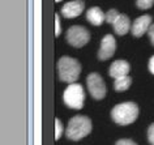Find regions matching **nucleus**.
<instances>
[{
	"label": "nucleus",
	"instance_id": "nucleus-10",
	"mask_svg": "<svg viewBox=\"0 0 154 145\" xmlns=\"http://www.w3.org/2000/svg\"><path fill=\"white\" fill-rule=\"evenodd\" d=\"M129 69H131V66L128 62H125V60H115L110 66L109 75L114 79L124 77V76H128Z\"/></svg>",
	"mask_w": 154,
	"mask_h": 145
},
{
	"label": "nucleus",
	"instance_id": "nucleus-11",
	"mask_svg": "<svg viewBox=\"0 0 154 145\" xmlns=\"http://www.w3.org/2000/svg\"><path fill=\"white\" fill-rule=\"evenodd\" d=\"M111 25H112L114 32L116 33L118 35H124V34L128 33L129 30H131V28H132L128 16H125V14H123V13L119 14L118 18Z\"/></svg>",
	"mask_w": 154,
	"mask_h": 145
},
{
	"label": "nucleus",
	"instance_id": "nucleus-6",
	"mask_svg": "<svg viewBox=\"0 0 154 145\" xmlns=\"http://www.w3.org/2000/svg\"><path fill=\"white\" fill-rule=\"evenodd\" d=\"M86 85H88V90H89L90 95L94 100H102L106 95V85L103 79L101 77V75L95 73H90L86 79Z\"/></svg>",
	"mask_w": 154,
	"mask_h": 145
},
{
	"label": "nucleus",
	"instance_id": "nucleus-22",
	"mask_svg": "<svg viewBox=\"0 0 154 145\" xmlns=\"http://www.w3.org/2000/svg\"><path fill=\"white\" fill-rule=\"evenodd\" d=\"M56 2H60V0H56Z\"/></svg>",
	"mask_w": 154,
	"mask_h": 145
},
{
	"label": "nucleus",
	"instance_id": "nucleus-5",
	"mask_svg": "<svg viewBox=\"0 0 154 145\" xmlns=\"http://www.w3.org/2000/svg\"><path fill=\"white\" fill-rule=\"evenodd\" d=\"M65 38H67L68 43L73 47H82L90 41V33L84 26L73 25L68 29Z\"/></svg>",
	"mask_w": 154,
	"mask_h": 145
},
{
	"label": "nucleus",
	"instance_id": "nucleus-18",
	"mask_svg": "<svg viewBox=\"0 0 154 145\" xmlns=\"http://www.w3.org/2000/svg\"><path fill=\"white\" fill-rule=\"evenodd\" d=\"M61 33V29H60V18H59V14H55V35L59 37Z\"/></svg>",
	"mask_w": 154,
	"mask_h": 145
},
{
	"label": "nucleus",
	"instance_id": "nucleus-20",
	"mask_svg": "<svg viewBox=\"0 0 154 145\" xmlns=\"http://www.w3.org/2000/svg\"><path fill=\"white\" fill-rule=\"evenodd\" d=\"M148 35H149V38H150V41H152V45L154 46V24H152V26L149 28Z\"/></svg>",
	"mask_w": 154,
	"mask_h": 145
},
{
	"label": "nucleus",
	"instance_id": "nucleus-3",
	"mask_svg": "<svg viewBox=\"0 0 154 145\" xmlns=\"http://www.w3.org/2000/svg\"><path fill=\"white\" fill-rule=\"evenodd\" d=\"M80 72H81V64L76 59L63 56L57 62V73L61 81L69 84L76 82L80 77Z\"/></svg>",
	"mask_w": 154,
	"mask_h": 145
},
{
	"label": "nucleus",
	"instance_id": "nucleus-14",
	"mask_svg": "<svg viewBox=\"0 0 154 145\" xmlns=\"http://www.w3.org/2000/svg\"><path fill=\"white\" fill-rule=\"evenodd\" d=\"M154 4V0H136V5L140 9H149Z\"/></svg>",
	"mask_w": 154,
	"mask_h": 145
},
{
	"label": "nucleus",
	"instance_id": "nucleus-17",
	"mask_svg": "<svg viewBox=\"0 0 154 145\" xmlns=\"http://www.w3.org/2000/svg\"><path fill=\"white\" fill-rule=\"evenodd\" d=\"M148 141L150 145H154V123L150 124L148 128Z\"/></svg>",
	"mask_w": 154,
	"mask_h": 145
},
{
	"label": "nucleus",
	"instance_id": "nucleus-2",
	"mask_svg": "<svg viewBox=\"0 0 154 145\" xmlns=\"http://www.w3.org/2000/svg\"><path fill=\"white\" fill-rule=\"evenodd\" d=\"M138 116V106L133 102H123L111 110V118L116 124L128 125Z\"/></svg>",
	"mask_w": 154,
	"mask_h": 145
},
{
	"label": "nucleus",
	"instance_id": "nucleus-8",
	"mask_svg": "<svg viewBox=\"0 0 154 145\" xmlns=\"http://www.w3.org/2000/svg\"><path fill=\"white\" fill-rule=\"evenodd\" d=\"M152 26V16L149 14H144V16H140L138 18L133 21L132 28H131V32H132L133 37H142L145 33H148L149 28Z\"/></svg>",
	"mask_w": 154,
	"mask_h": 145
},
{
	"label": "nucleus",
	"instance_id": "nucleus-7",
	"mask_svg": "<svg viewBox=\"0 0 154 145\" xmlns=\"http://www.w3.org/2000/svg\"><path fill=\"white\" fill-rule=\"evenodd\" d=\"M116 50V41L111 34H106L101 41V47L98 51V59L99 60H107L115 54Z\"/></svg>",
	"mask_w": 154,
	"mask_h": 145
},
{
	"label": "nucleus",
	"instance_id": "nucleus-16",
	"mask_svg": "<svg viewBox=\"0 0 154 145\" xmlns=\"http://www.w3.org/2000/svg\"><path fill=\"white\" fill-rule=\"evenodd\" d=\"M61 135H63V124L59 119H55V139L59 140Z\"/></svg>",
	"mask_w": 154,
	"mask_h": 145
},
{
	"label": "nucleus",
	"instance_id": "nucleus-9",
	"mask_svg": "<svg viewBox=\"0 0 154 145\" xmlns=\"http://www.w3.org/2000/svg\"><path fill=\"white\" fill-rule=\"evenodd\" d=\"M84 8H85V3L82 0H73V2H68L63 5L61 14L65 18H75L84 12Z\"/></svg>",
	"mask_w": 154,
	"mask_h": 145
},
{
	"label": "nucleus",
	"instance_id": "nucleus-21",
	"mask_svg": "<svg viewBox=\"0 0 154 145\" xmlns=\"http://www.w3.org/2000/svg\"><path fill=\"white\" fill-rule=\"evenodd\" d=\"M149 71L154 75V55H153L152 58H150V60H149Z\"/></svg>",
	"mask_w": 154,
	"mask_h": 145
},
{
	"label": "nucleus",
	"instance_id": "nucleus-4",
	"mask_svg": "<svg viewBox=\"0 0 154 145\" xmlns=\"http://www.w3.org/2000/svg\"><path fill=\"white\" fill-rule=\"evenodd\" d=\"M63 101L69 109H75V110L82 109L84 101H85L84 88L76 82L69 84L63 93Z\"/></svg>",
	"mask_w": 154,
	"mask_h": 145
},
{
	"label": "nucleus",
	"instance_id": "nucleus-19",
	"mask_svg": "<svg viewBox=\"0 0 154 145\" xmlns=\"http://www.w3.org/2000/svg\"><path fill=\"white\" fill-rule=\"evenodd\" d=\"M115 145H137L134 141H132L131 139H120L116 141V144Z\"/></svg>",
	"mask_w": 154,
	"mask_h": 145
},
{
	"label": "nucleus",
	"instance_id": "nucleus-12",
	"mask_svg": "<svg viewBox=\"0 0 154 145\" xmlns=\"http://www.w3.org/2000/svg\"><path fill=\"white\" fill-rule=\"evenodd\" d=\"M86 20L91 25L99 26L103 24V21H106V13H103V11L99 7H91L86 12Z\"/></svg>",
	"mask_w": 154,
	"mask_h": 145
},
{
	"label": "nucleus",
	"instance_id": "nucleus-15",
	"mask_svg": "<svg viewBox=\"0 0 154 145\" xmlns=\"http://www.w3.org/2000/svg\"><path fill=\"white\" fill-rule=\"evenodd\" d=\"M119 14H120V13H119L116 9H110L109 12L106 13V22H109V24H112V22L118 18Z\"/></svg>",
	"mask_w": 154,
	"mask_h": 145
},
{
	"label": "nucleus",
	"instance_id": "nucleus-13",
	"mask_svg": "<svg viewBox=\"0 0 154 145\" xmlns=\"http://www.w3.org/2000/svg\"><path fill=\"white\" fill-rule=\"evenodd\" d=\"M131 84H132V79H131L129 76H124V77L115 79L114 89L118 90V91H124L127 89H129Z\"/></svg>",
	"mask_w": 154,
	"mask_h": 145
},
{
	"label": "nucleus",
	"instance_id": "nucleus-1",
	"mask_svg": "<svg viewBox=\"0 0 154 145\" xmlns=\"http://www.w3.org/2000/svg\"><path fill=\"white\" fill-rule=\"evenodd\" d=\"M90 131H91V120L89 118L84 115H76L69 119L67 129H65V136L69 140L77 141L88 136Z\"/></svg>",
	"mask_w": 154,
	"mask_h": 145
}]
</instances>
